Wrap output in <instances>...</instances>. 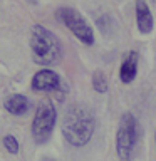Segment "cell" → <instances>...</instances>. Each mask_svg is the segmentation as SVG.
I'll list each match as a JSON object with an SVG mask.
<instances>
[{
    "instance_id": "1",
    "label": "cell",
    "mask_w": 156,
    "mask_h": 161,
    "mask_svg": "<svg viewBox=\"0 0 156 161\" xmlns=\"http://www.w3.org/2000/svg\"><path fill=\"white\" fill-rule=\"evenodd\" d=\"M96 129V118L89 106L72 104L62 118V134L70 146L81 148L91 141Z\"/></svg>"
},
{
    "instance_id": "2",
    "label": "cell",
    "mask_w": 156,
    "mask_h": 161,
    "mask_svg": "<svg viewBox=\"0 0 156 161\" xmlns=\"http://www.w3.org/2000/svg\"><path fill=\"white\" fill-rule=\"evenodd\" d=\"M29 44L34 62L39 65L57 64L62 57V44H60L59 37L40 24L32 25Z\"/></svg>"
},
{
    "instance_id": "3",
    "label": "cell",
    "mask_w": 156,
    "mask_h": 161,
    "mask_svg": "<svg viewBox=\"0 0 156 161\" xmlns=\"http://www.w3.org/2000/svg\"><path fill=\"white\" fill-rule=\"evenodd\" d=\"M139 138H141V126L136 119V116H133L131 113L123 114L119 119L118 133H116V151H118V156L123 161L131 159Z\"/></svg>"
},
{
    "instance_id": "4",
    "label": "cell",
    "mask_w": 156,
    "mask_h": 161,
    "mask_svg": "<svg viewBox=\"0 0 156 161\" xmlns=\"http://www.w3.org/2000/svg\"><path fill=\"white\" fill-rule=\"evenodd\" d=\"M57 123V111L52 101L44 99L42 103L37 106L32 119V138L37 144H44L47 143L49 138L52 136V131Z\"/></svg>"
},
{
    "instance_id": "5",
    "label": "cell",
    "mask_w": 156,
    "mask_h": 161,
    "mask_svg": "<svg viewBox=\"0 0 156 161\" xmlns=\"http://www.w3.org/2000/svg\"><path fill=\"white\" fill-rule=\"evenodd\" d=\"M60 22L67 27L70 32L75 35V39H79L84 45H92L94 44V30L87 24L82 15H81L75 8L70 7H60L55 14Z\"/></svg>"
},
{
    "instance_id": "6",
    "label": "cell",
    "mask_w": 156,
    "mask_h": 161,
    "mask_svg": "<svg viewBox=\"0 0 156 161\" xmlns=\"http://www.w3.org/2000/svg\"><path fill=\"white\" fill-rule=\"evenodd\" d=\"M30 87L34 91H44V92L57 91L60 87V77L52 69H40L34 74L32 80H30Z\"/></svg>"
},
{
    "instance_id": "7",
    "label": "cell",
    "mask_w": 156,
    "mask_h": 161,
    "mask_svg": "<svg viewBox=\"0 0 156 161\" xmlns=\"http://www.w3.org/2000/svg\"><path fill=\"white\" fill-rule=\"evenodd\" d=\"M136 24H138V30L143 35H148L153 32L154 19L144 0H136Z\"/></svg>"
},
{
    "instance_id": "8",
    "label": "cell",
    "mask_w": 156,
    "mask_h": 161,
    "mask_svg": "<svg viewBox=\"0 0 156 161\" xmlns=\"http://www.w3.org/2000/svg\"><path fill=\"white\" fill-rule=\"evenodd\" d=\"M138 64H139V54L131 50L124 57L123 64H121V69H119V77L124 84H129L136 79V75H138Z\"/></svg>"
},
{
    "instance_id": "9",
    "label": "cell",
    "mask_w": 156,
    "mask_h": 161,
    "mask_svg": "<svg viewBox=\"0 0 156 161\" xmlns=\"http://www.w3.org/2000/svg\"><path fill=\"white\" fill-rule=\"evenodd\" d=\"M29 99L22 94H12L3 101V108L7 113L14 116H24L29 111Z\"/></svg>"
},
{
    "instance_id": "10",
    "label": "cell",
    "mask_w": 156,
    "mask_h": 161,
    "mask_svg": "<svg viewBox=\"0 0 156 161\" xmlns=\"http://www.w3.org/2000/svg\"><path fill=\"white\" fill-rule=\"evenodd\" d=\"M92 87L96 92H101V94L108 91V79H106L103 70H96L92 74Z\"/></svg>"
},
{
    "instance_id": "11",
    "label": "cell",
    "mask_w": 156,
    "mask_h": 161,
    "mask_svg": "<svg viewBox=\"0 0 156 161\" xmlns=\"http://www.w3.org/2000/svg\"><path fill=\"white\" fill-rule=\"evenodd\" d=\"M2 143H3V148L7 149L10 154H17V153H19L20 144H19V141H17V138H15V136H12V134L3 136Z\"/></svg>"
},
{
    "instance_id": "12",
    "label": "cell",
    "mask_w": 156,
    "mask_h": 161,
    "mask_svg": "<svg viewBox=\"0 0 156 161\" xmlns=\"http://www.w3.org/2000/svg\"><path fill=\"white\" fill-rule=\"evenodd\" d=\"M45 161H52V159H45Z\"/></svg>"
}]
</instances>
